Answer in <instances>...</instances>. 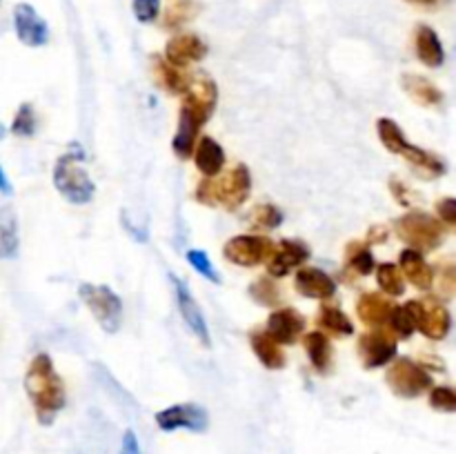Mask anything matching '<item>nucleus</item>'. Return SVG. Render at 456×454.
I'll list each match as a JSON object with an SVG mask.
<instances>
[{
  "label": "nucleus",
  "mask_w": 456,
  "mask_h": 454,
  "mask_svg": "<svg viewBox=\"0 0 456 454\" xmlns=\"http://www.w3.org/2000/svg\"><path fill=\"white\" fill-rule=\"evenodd\" d=\"M218 102V89L212 78H196L183 93L181 114H178V127L174 134L172 147L178 154V158H190L194 151L196 138H199L200 127L205 120L214 114Z\"/></svg>",
  "instance_id": "f257e3e1"
},
{
  "label": "nucleus",
  "mask_w": 456,
  "mask_h": 454,
  "mask_svg": "<svg viewBox=\"0 0 456 454\" xmlns=\"http://www.w3.org/2000/svg\"><path fill=\"white\" fill-rule=\"evenodd\" d=\"M25 390L31 399L40 426H52L53 418L65 408V385L53 369L52 356L40 352L34 356L25 374Z\"/></svg>",
  "instance_id": "f03ea898"
},
{
  "label": "nucleus",
  "mask_w": 456,
  "mask_h": 454,
  "mask_svg": "<svg viewBox=\"0 0 456 454\" xmlns=\"http://www.w3.org/2000/svg\"><path fill=\"white\" fill-rule=\"evenodd\" d=\"M252 191V176L248 165H236L225 176L205 178L196 187V200L209 207H225L230 212L239 209Z\"/></svg>",
  "instance_id": "7ed1b4c3"
},
{
  "label": "nucleus",
  "mask_w": 456,
  "mask_h": 454,
  "mask_svg": "<svg viewBox=\"0 0 456 454\" xmlns=\"http://www.w3.org/2000/svg\"><path fill=\"white\" fill-rule=\"evenodd\" d=\"M83 156L85 151L78 145H74V154L61 156L56 167H53V185L61 191L62 199L74 205H87L96 191V185L89 178L87 169L80 165Z\"/></svg>",
  "instance_id": "20e7f679"
},
{
  "label": "nucleus",
  "mask_w": 456,
  "mask_h": 454,
  "mask_svg": "<svg viewBox=\"0 0 456 454\" xmlns=\"http://www.w3.org/2000/svg\"><path fill=\"white\" fill-rule=\"evenodd\" d=\"M396 234L403 243L417 252H430L436 249L445 239L444 223L436 218L428 216L423 212H408L401 218H396Z\"/></svg>",
  "instance_id": "39448f33"
},
{
  "label": "nucleus",
  "mask_w": 456,
  "mask_h": 454,
  "mask_svg": "<svg viewBox=\"0 0 456 454\" xmlns=\"http://www.w3.org/2000/svg\"><path fill=\"white\" fill-rule=\"evenodd\" d=\"M80 301L89 307L96 323L105 329L107 334L118 332L120 319H123V303L120 296L107 285L83 283L78 288Z\"/></svg>",
  "instance_id": "423d86ee"
},
{
  "label": "nucleus",
  "mask_w": 456,
  "mask_h": 454,
  "mask_svg": "<svg viewBox=\"0 0 456 454\" xmlns=\"http://www.w3.org/2000/svg\"><path fill=\"white\" fill-rule=\"evenodd\" d=\"M387 385L401 399H417L423 392L435 387L432 374L412 359H396L386 372Z\"/></svg>",
  "instance_id": "0eeeda50"
},
{
  "label": "nucleus",
  "mask_w": 456,
  "mask_h": 454,
  "mask_svg": "<svg viewBox=\"0 0 456 454\" xmlns=\"http://www.w3.org/2000/svg\"><path fill=\"white\" fill-rule=\"evenodd\" d=\"M405 310L412 316L414 329H421V334H426L428 338L441 341V338L448 336L450 328H452L450 312L435 296L414 298V301L405 303Z\"/></svg>",
  "instance_id": "6e6552de"
},
{
  "label": "nucleus",
  "mask_w": 456,
  "mask_h": 454,
  "mask_svg": "<svg viewBox=\"0 0 456 454\" xmlns=\"http://www.w3.org/2000/svg\"><path fill=\"white\" fill-rule=\"evenodd\" d=\"M156 426L163 432L190 430L200 434L209 427V414L199 403H176L172 408H165L156 412Z\"/></svg>",
  "instance_id": "1a4fd4ad"
},
{
  "label": "nucleus",
  "mask_w": 456,
  "mask_h": 454,
  "mask_svg": "<svg viewBox=\"0 0 456 454\" xmlns=\"http://www.w3.org/2000/svg\"><path fill=\"white\" fill-rule=\"evenodd\" d=\"M272 249H274V243L265 239V236L240 234L227 240L225 247H223V256L230 263H234V265L256 267L270 258Z\"/></svg>",
  "instance_id": "9d476101"
},
{
  "label": "nucleus",
  "mask_w": 456,
  "mask_h": 454,
  "mask_svg": "<svg viewBox=\"0 0 456 454\" xmlns=\"http://www.w3.org/2000/svg\"><path fill=\"white\" fill-rule=\"evenodd\" d=\"M359 356L368 369L383 368L396 356V336L390 329H372L359 338Z\"/></svg>",
  "instance_id": "9b49d317"
},
{
  "label": "nucleus",
  "mask_w": 456,
  "mask_h": 454,
  "mask_svg": "<svg viewBox=\"0 0 456 454\" xmlns=\"http://www.w3.org/2000/svg\"><path fill=\"white\" fill-rule=\"evenodd\" d=\"M169 279H172L174 294H176V305H178V312H181L183 320H185V325L190 328V332L194 334L205 347H209L212 345V341H209L208 320H205L203 310H200V305L196 303L194 294L190 292V288H187L178 276H169Z\"/></svg>",
  "instance_id": "f8f14e48"
},
{
  "label": "nucleus",
  "mask_w": 456,
  "mask_h": 454,
  "mask_svg": "<svg viewBox=\"0 0 456 454\" xmlns=\"http://www.w3.org/2000/svg\"><path fill=\"white\" fill-rule=\"evenodd\" d=\"M13 27L16 36L27 47H43L49 40V27L45 18L31 4L20 3L13 9Z\"/></svg>",
  "instance_id": "ddd939ff"
},
{
  "label": "nucleus",
  "mask_w": 456,
  "mask_h": 454,
  "mask_svg": "<svg viewBox=\"0 0 456 454\" xmlns=\"http://www.w3.org/2000/svg\"><path fill=\"white\" fill-rule=\"evenodd\" d=\"M310 247H307L303 240H281L279 247L272 249L270 258H267V272H270V276H274V279H283V276H288L292 270L301 267L303 263L310 258Z\"/></svg>",
  "instance_id": "4468645a"
},
{
  "label": "nucleus",
  "mask_w": 456,
  "mask_h": 454,
  "mask_svg": "<svg viewBox=\"0 0 456 454\" xmlns=\"http://www.w3.org/2000/svg\"><path fill=\"white\" fill-rule=\"evenodd\" d=\"M305 329V319L294 307H281L274 310L267 319L265 332L274 338L279 345H294Z\"/></svg>",
  "instance_id": "2eb2a0df"
},
{
  "label": "nucleus",
  "mask_w": 456,
  "mask_h": 454,
  "mask_svg": "<svg viewBox=\"0 0 456 454\" xmlns=\"http://www.w3.org/2000/svg\"><path fill=\"white\" fill-rule=\"evenodd\" d=\"M205 56H208V45H205L196 34L174 36L167 43V47H165V61H167L169 65L178 67V69L191 65V62L203 61Z\"/></svg>",
  "instance_id": "dca6fc26"
},
{
  "label": "nucleus",
  "mask_w": 456,
  "mask_h": 454,
  "mask_svg": "<svg viewBox=\"0 0 456 454\" xmlns=\"http://www.w3.org/2000/svg\"><path fill=\"white\" fill-rule=\"evenodd\" d=\"M294 288L298 294L307 298H319V301H328L337 292V283L330 274H325L319 267H303L297 272L294 279Z\"/></svg>",
  "instance_id": "f3484780"
},
{
  "label": "nucleus",
  "mask_w": 456,
  "mask_h": 454,
  "mask_svg": "<svg viewBox=\"0 0 456 454\" xmlns=\"http://www.w3.org/2000/svg\"><path fill=\"white\" fill-rule=\"evenodd\" d=\"M399 270L403 272V276L414 285V288L423 289V292L435 285V270H432L430 263L426 261L423 252H417V249L408 247L401 252Z\"/></svg>",
  "instance_id": "a211bd4d"
},
{
  "label": "nucleus",
  "mask_w": 456,
  "mask_h": 454,
  "mask_svg": "<svg viewBox=\"0 0 456 454\" xmlns=\"http://www.w3.org/2000/svg\"><path fill=\"white\" fill-rule=\"evenodd\" d=\"M392 310H395V303L377 292L363 294L359 298V303H356V314L370 328H381V325H386L390 320Z\"/></svg>",
  "instance_id": "6ab92c4d"
},
{
  "label": "nucleus",
  "mask_w": 456,
  "mask_h": 454,
  "mask_svg": "<svg viewBox=\"0 0 456 454\" xmlns=\"http://www.w3.org/2000/svg\"><path fill=\"white\" fill-rule=\"evenodd\" d=\"M414 49H417V58L428 67H441L445 61L444 45H441L439 34L432 27L419 25L414 31Z\"/></svg>",
  "instance_id": "aec40b11"
},
{
  "label": "nucleus",
  "mask_w": 456,
  "mask_h": 454,
  "mask_svg": "<svg viewBox=\"0 0 456 454\" xmlns=\"http://www.w3.org/2000/svg\"><path fill=\"white\" fill-rule=\"evenodd\" d=\"M249 345H252L256 359L265 365L267 369H281L288 363L283 347L265 332V329H252L249 332Z\"/></svg>",
  "instance_id": "412c9836"
},
{
  "label": "nucleus",
  "mask_w": 456,
  "mask_h": 454,
  "mask_svg": "<svg viewBox=\"0 0 456 454\" xmlns=\"http://www.w3.org/2000/svg\"><path fill=\"white\" fill-rule=\"evenodd\" d=\"M194 163L205 178H214L225 167V151L212 136H203L194 151Z\"/></svg>",
  "instance_id": "4be33fe9"
},
{
  "label": "nucleus",
  "mask_w": 456,
  "mask_h": 454,
  "mask_svg": "<svg viewBox=\"0 0 456 454\" xmlns=\"http://www.w3.org/2000/svg\"><path fill=\"white\" fill-rule=\"evenodd\" d=\"M401 156H403V158L408 160V163L412 165L417 172H421L426 178H436V176H444L445 174L444 160H441L439 156L432 154V151L421 150V147L410 145L408 142V145L401 150Z\"/></svg>",
  "instance_id": "5701e85b"
},
{
  "label": "nucleus",
  "mask_w": 456,
  "mask_h": 454,
  "mask_svg": "<svg viewBox=\"0 0 456 454\" xmlns=\"http://www.w3.org/2000/svg\"><path fill=\"white\" fill-rule=\"evenodd\" d=\"M151 74H154L156 83H159L167 93H185L187 87H190V80L185 78V74H183L178 67L169 65V62L160 56H156L154 61H151Z\"/></svg>",
  "instance_id": "b1692460"
},
{
  "label": "nucleus",
  "mask_w": 456,
  "mask_h": 454,
  "mask_svg": "<svg viewBox=\"0 0 456 454\" xmlns=\"http://www.w3.org/2000/svg\"><path fill=\"white\" fill-rule=\"evenodd\" d=\"M401 83H403V89L408 92V96L412 98L414 102H419V105L436 107L444 101V93H441L430 80L423 78V76L405 74L403 78H401Z\"/></svg>",
  "instance_id": "393cba45"
},
{
  "label": "nucleus",
  "mask_w": 456,
  "mask_h": 454,
  "mask_svg": "<svg viewBox=\"0 0 456 454\" xmlns=\"http://www.w3.org/2000/svg\"><path fill=\"white\" fill-rule=\"evenodd\" d=\"M303 345H305L307 356H310V363L314 365L316 372L325 374L332 363V345H330V338L323 332L314 329V332L305 334L303 338Z\"/></svg>",
  "instance_id": "a878e982"
},
{
  "label": "nucleus",
  "mask_w": 456,
  "mask_h": 454,
  "mask_svg": "<svg viewBox=\"0 0 456 454\" xmlns=\"http://www.w3.org/2000/svg\"><path fill=\"white\" fill-rule=\"evenodd\" d=\"M316 320H319V325L325 332L334 334V336H350V334H354V325H352L350 316L334 305L321 307Z\"/></svg>",
  "instance_id": "bb28decb"
},
{
  "label": "nucleus",
  "mask_w": 456,
  "mask_h": 454,
  "mask_svg": "<svg viewBox=\"0 0 456 454\" xmlns=\"http://www.w3.org/2000/svg\"><path fill=\"white\" fill-rule=\"evenodd\" d=\"M18 252L16 216L9 207L0 209V258H12Z\"/></svg>",
  "instance_id": "cd10ccee"
},
{
  "label": "nucleus",
  "mask_w": 456,
  "mask_h": 454,
  "mask_svg": "<svg viewBox=\"0 0 456 454\" xmlns=\"http://www.w3.org/2000/svg\"><path fill=\"white\" fill-rule=\"evenodd\" d=\"M377 280H379V288L387 294V296H401L405 292V280L403 274L396 265L392 263H381L377 267Z\"/></svg>",
  "instance_id": "c85d7f7f"
},
{
  "label": "nucleus",
  "mask_w": 456,
  "mask_h": 454,
  "mask_svg": "<svg viewBox=\"0 0 456 454\" xmlns=\"http://www.w3.org/2000/svg\"><path fill=\"white\" fill-rule=\"evenodd\" d=\"M346 256H347V267L354 270L359 276L372 274L374 267H377V261H374L372 252H370L368 245L363 243H350Z\"/></svg>",
  "instance_id": "c756f323"
},
{
  "label": "nucleus",
  "mask_w": 456,
  "mask_h": 454,
  "mask_svg": "<svg viewBox=\"0 0 456 454\" xmlns=\"http://www.w3.org/2000/svg\"><path fill=\"white\" fill-rule=\"evenodd\" d=\"M249 296L258 303V305L274 307L281 301V289L276 285V280H272V276H261V279L254 280L249 285Z\"/></svg>",
  "instance_id": "7c9ffc66"
},
{
  "label": "nucleus",
  "mask_w": 456,
  "mask_h": 454,
  "mask_svg": "<svg viewBox=\"0 0 456 454\" xmlns=\"http://www.w3.org/2000/svg\"><path fill=\"white\" fill-rule=\"evenodd\" d=\"M377 132H379V138H381V142L386 145V150H390L392 154H401V150L408 145L405 134L401 132V127L392 118H379Z\"/></svg>",
  "instance_id": "2f4dec72"
},
{
  "label": "nucleus",
  "mask_w": 456,
  "mask_h": 454,
  "mask_svg": "<svg viewBox=\"0 0 456 454\" xmlns=\"http://www.w3.org/2000/svg\"><path fill=\"white\" fill-rule=\"evenodd\" d=\"M281 223H283V212L270 203L256 205V207L252 209V214H249V225H252L254 230L270 231V230H276Z\"/></svg>",
  "instance_id": "473e14b6"
},
{
  "label": "nucleus",
  "mask_w": 456,
  "mask_h": 454,
  "mask_svg": "<svg viewBox=\"0 0 456 454\" xmlns=\"http://www.w3.org/2000/svg\"><path fill=\"white\" fill-rule=\"evenodd\" d=\"M196 9L199 7L191 0H172L167 7V13H165V27H181L183 22L194 18Z\"/></svg>",
  "instance_id": "72a5a7b5"
},
{
  "label": "nucleus",
  "mask_w": 456,
  "mask_h": 454,
  "mask_svg": "<svg viewBox=\"0 0 456 454\" xmlns=\"http://www.w3.org/2000/svg\"><path fill=\"white\" fill-rule=\"evenodd\" d=\"M187 261H190V265L194 267L200 276H205V279L212 280V283L216 285L221 283V274H218L212 258H209L203 249H187Z\"/></svg>",
  "instance_id": "f704fd0d"
},
{
  "label": "nucleus",
  "mask_w": 456,
  "mask_h": 454,
  "mask_svg": "<svg viewBox=\"0 0 456 454\" xmlns=\"http://www.w3.org/2000/svg\"><path fill=\"white\" fill-rule=\"evenodd\" d=\"M12 132L16 136H31L36 132V114H34V107L29 102L18 107L16 111V118L12 123Z\"/></svg>",
  "instance_id": "c9c22d12"
},
{
  "label": "nucleus",
  "mask_w": 456,
  "mask_h": 454,
  "mask_svg": "<svg viewBox=\"0 0 456 454\" xmlns=\"http://www.w3.org/2000/svg\"><path fill=\"white\" fill-rule=\"evenodd\" d=\"M390 332L395 334L396 338H410L414 332V323H412V316H410V312L403 307H395L392 310V316H390Z\"/></svg>",
  "instance_id": "e433bc0d"
},
{
  "label": "nucleus",
  "mask_w": 456,
  "mask_h": 454,
  "mask_svg": "<svg viewBox=\"0 0 456 454\" xmlns=\"http://www.w3.org/2000/svg\"><path fill=\"white\" fill-rule=\"evenodd\" d=\"M430 405L439 412H456V394L450 385H436L430 392Z\"/></svg>",
  "instance_id": "4c0bfd02"
},
{
  "label": "nucleus",
  "mask_w": 456,
  "mask_h": 454,
  "mask_svg": "<svg viewBox=\"0 0 456 454\" xmlns=\"http://www.w3.org/2000/svg\"><path fill=\"white\" fill-rule=\"evenodd\" d=\"M160 12V0H134V16L141 22H154Z\"/></svg>",
  "instance_id": "58836bf2"
},
{
  "label": "nucleus",
  "mask_w": 456,
  "mask_h": 454,
  "mask_svg": "<svg viewBox=\"0 0 456 454\" xmlns=\"http://www.w3.org/2000/svg\"><path fill=\"white\" fill-rule=\"evenodd\" d=\"M436 214H439L441 223L445 227H452L456 223V200L454 199H444L436 203Z\"/></svg>",
  "instance_id": "ea45409f"
},
{
  "label": "nucleus",
  "mask_w": 456,
  "mask_h": 454,
  "mask_svg": "<svg viewBox=\"0 0 456 454\" xmlns=\"http://www.w3.org/2000/svg\"><path fill=\"white\" fill-rule=\"evenodd\" d=\"M118 454H142L141 450V443H138V436L136 432L127 430L123 434V441H120V450Z\"/></svg>",
  "instance_id": "a19ab883"
},
{
  "label": "nucleus",
  "mask_w": 456,
  "mask_h": 454,
  "mask_svg": "<svg viewBox=\"0 0 456 454\" xmlns=\"http://www.w3.org/2000/svg\"><path fill=\"white\" fill-rule=\"evenodd\" d=\"M390 185H392V194H395V199L399 200L401 205H405V207H410L412 203H410V190H408V187H405L401 181H396V178L390 182Z\"/></svg>",
  "instance_id": "79ce46f5"
},
{
  "label": "nucleus",
  "mask_w": 456,
  "mask_h": 454,
  "mask_svg": "<svg viewBox=\"0 0 456 454\" xmlns=\"http://www.w3.org/2000/svg\"><path fill=\"white\" fill-rule=\"evenodd\" d=\"M0 191H3V194H12V182H9V178L4 176L3 167H0Z\"/></svg>",
  "instance_id": "37998d69"
},
{
  "label": "nucleus",
  "mask_w": 456,
  "mask_h": 454,
  "mask_svg": "<svg viewBox=\"0 0 456 454\" xmlns=\"http://www.w3.org/2000/svg\"><path fill=\"white\" fill-rule=\"evenodd\" d=\"M410 3H417V4H435L436 0H410Z\"/></svg>",
  "instance_id": "c03bdc74"
},
{
  "label": "nucleus",
  "mask_w": 456,
  "mask_h": 454,
  "mask_svg": "<svg viewBox=\"0 0 456 454\" xmlns=\"http://www.w3.org/2000/svg\"><path fill=\"white\" fill-rule=\"evenodd\" d=\"M0 136H3V127H0Z\"/></svg>",
  "instance_id": "a18cd8bd"
}]
</instances>
